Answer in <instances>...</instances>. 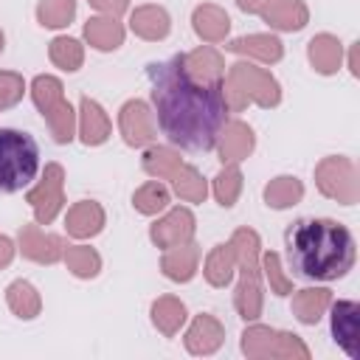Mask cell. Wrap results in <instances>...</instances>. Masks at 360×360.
I'll list each match as a JSON object with an SVG mask.
<instances>
[{"label":"cell","instance_id":"9a60e30c","mask_svg":"<svg viewBox=\"0 0 360 360\" xmlns=\"http://www.w3.org/2000/svg\"><path fill=\"white\" fill-rule=\"evenodd\" d=\"M222 340H225V326L208 312L197 315L186 332V349L191 354H214L222 346Z\"/></svg>","mask_w":360,"mask_h":360},{"label":"cell","instance_id":"5bb4252c","mask_svg":"<svg viewBox=\"0 0 360 360\" xmlns=\"http://www.w3.org/2000/svg\"><path fill=\"white\" fill-rule=\"evenodd\" d=\"M253 129L245 124V121H228L219 135H217V152H219V160L222 166H239L250 152H253Z\"/></svg>","mask_w":360,"mask_h":360},{"label":"cell","instance_id":"3957f363","mask_svg":"<svg viewBox=\"0 0 360 360\" xmlns=\"http://www.w3.org/2000/svg\"><path fill=\"white\" fill-rule=\"evenodd\" d=\"M222 96L231 112H242L250 101L259 107H276L281 101V87L270 70L250 62H233L222 76Z\"/></svg>","mask_w":360,"mask_h":360},{"label":"cell","instance_id":"4fadbf2b","mask_svg":"<svg viewBox=\"0 0 360 360\" xmlns=\"http://www.w3.org/2000/svg\"><path fill=\"white\" fill-rule=\"evenodd\" d=\"M20 250H22L25 259H31L37 264H56L65 253V242L56 233H45L39 228V222H34V225H22Z\"/></svg>","mask_w":360,"mask_h":360},{"label":"cell","instance_id":"2e32d148","mask_svg":"<svg viewBox=\"0 0 360 360\" xmlns=\"http://www.w3.org/2000/svg\"><path fill=\"white\" fill-rule=\"evenodd\" d=\"M259 14L276 31H301L309 22V8L304 0H270Z\"/></svg>","mask_w":360,"mask_h":360},{"label":"cell","instance_id":"8fae6325","mask_svg":"<svg viewBox=\"0 0 360 360\" xmlns=\"http://www.w3.org/2000/svg\"><path fill=\"white\" fill-rule=\"evenodd\" d=\"M332 307V338L352 357L360 360V304L357 301H335Z\"/></svg>","mask_w":360,"mask_h":360},{"label":"cell","instance_id":"4dcf8cb0","mask_svg":"<svg viewBox=\"0 0 360 360\" xmlns=\"http://www.w3.org/2000/svg\"><path fill=\"white\" fill-rule=\"evenodd\" d=\"M301 197H304V183L290 174H281L264 186V202L270 208H290L301 202Z\"/></svg>","mask_w":360,"mask_h":360},{"label":"cell","instance_id":"52a82bcc","mask_svg":"<svg viewBox=\"0 0 360 360\" xmlns=\"http://www.w3.org/2000/svg\"><path fill=\"white\" fill-rule=\"evenodd\" d=\"M242 352L248 357H278V360H309V349L292 332H278L253 323L242 332Z\"/></svg>","mask_w":360,"mask_h":360},{"label":"cell","instance_id":"f1b7e54d","mask_svg":"<svg viewBox=\"0 0 360 360\" xmlns=\"http://www.w3.org/2000/svg\"><path fill=\"white\" fill-rule=\"evenodd\" d=\"M6 304H8V309H11L17 318H22V321L37 318L39 309H42V298H39L37 287L28 284V281H22V278H17V281L8 284V290H6Z\"/></svg>","mask_w":360,"mask_h":360},{"label":"cell","instance_id":"836d02e7","mask_svg":"<svg viewBox=\"0 0 360 360\" xmlns=\"http://www.w3.org/2000/svg\"><path fill=\"white\" fill-rule=\"evenodd\" d=\"M48 56H51V62H53L56 68L73 73V70H79L82 62H84V48H82V42L73 39V37H56V39L48 45Z\"/></svg>","mask_w":360,"mask_h":360},{"label":"cell","instance_id":"83f0119b","mask_svg":"<svg viewBox=\"0 0 360 360\" xmlns=\"http://www.w3.org/2000/svg\"><path fill=\"white\" fill-rule=\"evenodd\" d=\"M152 323L160 335L172 338L180 332V326L186 323V304L174 295H160L155 304H152Z\"/></svg>","mask_w":360,"mask_h":360},{"label":"cell","instance_id":"484cf974","mask_svg":"<svg viewBox=\"0 0 360 360\" xmlns=\"http://www.w3.org/2000/svg\"><path fill=\"white\" fill-rule=\"evenodd\" d=\"M329 304H332V292L326 287H307V290H298L292 295V315L301 323L312 326V323H318L323 318Z\"/></svg>","mask_w":360,"mask_h":360},{"label":"cell","instance_id":"603a6c76","mask_svg":"<svg viewBox=\"0 0 360 360\" xmlns=\"http://www.w3.org/2000/svg\"><path fill=\"white\" fill-rule=\"evenodd\" d=\"M307 56H309V65H312L318 73L332 76V73H338V68H340V62H343V45H340V39L332 37V34H318V37L309 39Z\"/></svg>","mask_w":360,"mask_h":360},{"label":"cell","instance_id":"f546056e","mask_svg":"<svg viewBox=\"0 0 360 360\" xmlns=\"http://www.w3.org/2000/svg\"><path fill=\"white\" fill-rule=\"evenodd\" d=\"M180 163L183 160H180V155L172 146H149L143 152V160H141L143 172L149 177H155V180H172L174 172L180 169Z\"/></svg>","mask_w":360,"mask_h":360},{"label":"cell","instance_id":"7c38bea8","mask_svg":"<svg viewBox=\"0 0 360 360\" xmlns=\"http://www.w3.org/2000/svg\"><path fill=\"white\" fill-rule=\"evenodd\" d=\"M191 236H194V214L188 208H172L166 217H160L149 228V239L163 250L186 245L191 242Z\"/></svg>","mask_w":360,"mask_h":360},{"label":"cell","instance_id":"e575fe53","mask_svg":"<svg viewBox=\"0 0 360 360\" xmlns=\"http://www.w3.org/2000/svg\"><path fill=\"white\" fill-rule=\"evenodd\" d=\"M76 17V0H39L37 20L42 28H65Z\"/></svg>","mask_w":360,"mask_h":360},{"label":"cell","instance_id":"d4e9b609","mask_svg":"<svg viewBox=\"0 0 360 360\" xmlns=\"http://www.w3.org/2000/svg\"><path fill=\"white\" fill-rule=\"evenodd\" d=\"M183 65L186 70L200 79V82H222L225 76V62H222V53L214 51L211 45H202L197 51H188L183 53Z\"/></svg>","mask_w":360,"mask_h":360},{"label":"cell","instance_id":"d6a6232c","mask_svg":"<svg viewBox=\"0 0 360 360\" xmlns=\"http://www.w3.org/2000/svg\"><path fill=\"white\" fill-rule=\"evenodd\" d=\"M172 186H174V191H177L186 202H202V200L208 197V183H205V177H202L194 166H188V163H180V169H177L174 177H172Z\"/></svg>","mask_w":360,"mask_h":360},{"label":"cell","instance_id":"e0dca14e","mask_svg":"<svg viewBox=\"0 0 360 360\" xmlns=\"http://www.w3.org/2000/svg\"><path fill=\"white\" fill-rule=\"evenodd\" d=\"M231 53H239V56H248V59H256L262 65H273L284 56V45L278 37L273 34H248V37H239V39H231L225 45Z\"/></svg>","mask_w":360,"mask_h":360},{"label":"cell","instance_id":"6da1fadb","mask_svg":"<svg viewBox=\"0 0 360 360\" xmlns=\"http://www.w3.org/2000/svg\"><path fill=\"white\" fill-rule=\"evenodd\" d=\"M149 93L158 115V127L169 143L186 152H208L217 146L219 129L228 124V104L222 96V82H200L186 65L183 53L152 62L146 68Z\"/></svg>","mask_w":360,"mask_h":360},{"label":"cell","instance_id":"4316f807","mask_svg":"<svg viewBox=\"0 0 360 360\" xmlns=\"http://www.w3.org/2000/svg\"><path fill=\"white\" fill-rule=\"evenodd\" d=\"M233 270H236V250L231 242L225 245H217L211 248V253L205 256V264H202V276L211 287H228L231 278H233Z\"/></svg>","mask_w":360,"mask_h":360},{"label":"cell","instance_id":"d590c367","mask_svg":"<svg viewBox=\"0 0 360 360\" xmlns=\"http://www.w3.org/2000/svg\"><path fill=\"white\" fill-rule=\"evenodd\" d=\"M169 200H172V197H169V188H166L163 183H158V180L143 183V186L132 194V205H135V211H141V214H146V217L163 211V208L169 205Z\"/></svg>","mask_w":360,"mask_h":360},{"label":"cell","instance_id":"ffe728a7","mask_svg":"<svg viewBox=\"0 0 360 360\" xmlns=\"http://www.w3.org/2000/svg\"><path fill=\"white\" fill-rule=\"evenodd\" d=\"M65 228L73 239H90L96 233H101L104 228V208L93 200H82V202H73L68 208V217H65Z\"/></svg>","mask_w":360,"mask_h":360},{"label":"cell","instance_id":"5b68a950","mask_svg":"<svg viewBox=\"0 0 360 360\" xmlns=\"http://www.w3.org/2000/svg\"><path fill=\"white\" fill-rule=\"evenodd\" d=\"M39 169V149L28 132L0 129V194L22 191Z\"/></svg>","mask_w":360,"mask_h":360},{"label":"cell","instance_id":"ab89813d","mask_svg":"<svg viewBox=\"0 0 360 360\" xmlns=\"http://www.w3.org/2000/svg\"><path fill=\"white\" fill-rule=\"evenodd\" d=\"M90 6L101 14H110V17H121L129 6V0H90Z\"/></svg>","mask_w":360,"mask_h":360},{"label":"cell","instance_id":"cb8c5ba5","mask_svg":"<svg viewBox=\"0 0 360 360\" xmlns=\"http://www.w3.org/2000/svg\"><path fill=\"white\" fill-rule=\"evenodd\" d=\"M84 39L96 51H115L124 45V25L118 22V17H110V14L90 17L84 22Z\"/></svg>","mask_w":360,"mask_h":360},{"label":"cell","instance_id":"60d3db41","mask_svg":"<svg viewBox=\"0 0 360 360\" xmlns=\"http://www.w3.org/2000/svg\"><path fill=\"white\" fill-rule=\"evenodd\" d=\"M11 259H14V242L0 233V270H3L6 264H11Z\"/></svg>","mask_w":360,"mask_h":360},{"label":"cell","instance_id":"7a4b0ae2","mask_svg":"<svg viewBox=\"0 0 360 360\" xmlns=\"http://www.w3.org/2000/svg\"><path fill=\"white\" fill-rule=\"evenodd\" d=\"M287 264L292 276L307 281H335L354 267V239L346 225L335 219L304 217L284 231Z\"/></svg>","mask_w":360,"mask_h":360},{"label":"cell","instance_id":"7402d4cb","mask_svg":"<svg viewBox=\"0 0 360 360\" xmlns=\"http://www.w3.org/2000/svg\"><path fill=\"white\" fill-rule=\"evenodd\" d=\"M197 267H200V248L194 242L169 248L163 253V259H160V270L172 281H191L194 273H197Z\"/></svg>","mask_w":360,"mask_h":360},{"label":"cell","instance_id":"d6986e66","mask_svg":"<svg viewBox=\"0 0 360 360\" xmlns=\"http://www.w3.org/2000/svg\"><path fill=\"white\" fill-rule=\"evenodd\" d=\"M129 28L135 37L141 39H149V42H158V39H166L169 31H172V20H169V11L163 6H138L132 14H129Z\"/></svg>","mask_w":360,"mask_h":360},{"label":"cell","instance_id":"ac0fdd59","mask_svg":"<svg viewBox=\"0 0 360 360\" xmlns=\"http://www.w3.org/2000/svg\"><path fill=\"white\" fill-rule=\"evenodd\" d=\"M110 132H112V124H110L104 107L98 101L82 96V101H79V138H82V143L98 146L110 138Z\"/></svg>","mask_w":360,"mask_h":360},{"label":"cell","instance_id":"277c9868","mask_svg":"<svg viewBox=\"0 0 360 360\" xmlns=\"http://www.w3.org/2000/svg\"><path fill=\"white\" fill-rule=\"evenodd\" d=\"M231 245L236 250V267L242 273L236 292H233V307L242 321H256L262 315V267H259V233L250 228H236L231 236Z\"/></svg>","mask_w":360,"mask_h":360},{"label":"cell","instance_id":"7bdbcfd3","mask_svg":"<svg viewBox=\"0 0 360 360\" xmlns=\"http://www.w3.org/2000/svg\"><path fill=\"white\" fill-rule=\"evenodd\" d=\"M349 70H352V76H360V62H357V45H352V53H349Z\"/></svg>","mask_w":360,"mask_h":360},{"label":"cell","instance_id":"44dd1931","mask_svg":"<svg viewBox=\"0 0 360 360\" xmlns=\"http://www.w3.org/2000/svg\"><path fill=\"white\" fill-rule=\"evenodd\" d=\"M191 22H194V31L202 42L214 45V42H225L228 31H231V17L225 8L214 6V3H202L194 8L191 14Z\"/></svg>","mask_w":360,"mask_h":360},{"label":"cell","instance_id":"30bf717a","mask_svg":"<svg viewBox=\"0 0 360 360\" xmlns=\"http://www.w3.org/2000/svg\"><path fill=\"white\" fill-rule=\"evenodd\" d=\"M118 129H121L124 141L129 146H135V149L149 146L155 141V135H158L155 115L146 107V101H141V98H132V101H127L121 107V112H118Z\"/></svg>","mask_w":360,"mask_h":360},{"label":"cell","instance_id":"f35d334b","mask_svg":"<svg viewBox=\"0 0 360 360\" xmlns=\"http://www.w3.org/2000/svg\"><path fill=\"white\" fill-rule=\"evenodd\" d=\"M25 93V79L14 70H0V110L14 107Z\"/></svg>","mask_w":360,"mask_h":360},{"label":"cell","instance_id":"ee69618b","mask_svg":"<svg viewBox=\"0 0 360 360\" xmlns=\"http://www.w3.org/2000/svg\"><path fill=\"white\" fill-rule=\"evenodd\" d=\"M3 45H6V37H3V31H0V53H3Z\"/></svg>","mask_w":360,"mask_h":360},{"label":"cell","instance_id":"8992f818","mask_svg":"<svg viewBox=\"0 0 360 360\" xmlns=\"http://www.w3.org/2000/svg\"><path fill=\"white\" fill-rule=\"evenodd\" d=\"M31 98L42 112L56 143H70L76 135V112L65 98V87L56 76H37L31 82Z\"/></svg>","mask_w":360,"mask_h":360},{"label":"cell","instance_id":"9c48e42d","mask_svg":"<svg viewBox=\"0 0 360 360\" xmlns=\"http://www.w3.org/2000/svg\"><path fill=\"white\" fill-rule=\"evenodd\" d=\"M25 200L34 208V219L39 225H51L65 205V169L59 163H48L39 183L25 194Z\"/></svg>","mask_w":360,"mask_h":360},{"label":"cell","instance_id":"8d00e7d4","mask_svg":"<svg viewBox=\"0 0 360 360\" xmlns=\"http://www.w3.org/2000/svg\"><path fill=\"white\" fill-rule=\"evenodd\" d=\"M242 191V172L239 166H222V172L214 177V197L222 208H231Z\"/></svg>","mask_w":360,"mask_h":360},{"label":"cell","instance_id":"74e56055","mask_svg":"<svg viewBox=\"0 0 360 360\" xmlns=\"http://www.w3.org/2000/svg\"><path fill=\"white\" fill-rule=\"evenodd\" d=\"M262 270H264V276H267V281H270V292H276V295H290L292 292V278L281 270V259H278V253H264L262 256Z\"/></svg>","mask_w":360,"mask_h":360},{"label":"cell","instance_id":"b9f144b4","mask_svg":"<svg viewBox=\"0 0 360 360\" xmlns=\"http://www.w3.org/2000/svg\"><path fill=\"white\" fill-rule=\"evenodd\" d=\"M267 3H270V0H236V6H239L242 11H248V14H259Z\"/></svg>","mask_w":360,"mask_h":360},{"label":"cell","instance_id":"ba28073f","mask_svg":"<svg viewBox=\"0 0 360 360\" xmlns=\"http://www.w3.org/2000/svg\"><path fill=\"white\" fill-rule=\"evenodd\" d=\"M315 186L323 197L338 200L343 205H354L360 197V180H357V166L343 158V155H332L323 158L315 166Z\"/></svg>","mask_w":360,"mask_h":360},{"label":"cell","instance_id":"1f68e13d","mask_svg":"<svg viewBox=\"0 0 360 360\" xmlns=\"http://www.w3.org/2000/svg\"><path fill=\"white\" fill-rule=\"evenodd\" d=\"M62 259L76 278H96L101 270V256L87 245H68Z\"/></svg>","mask_w":360,"mask_h":360}]
</instances>
